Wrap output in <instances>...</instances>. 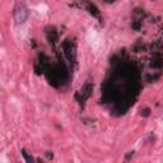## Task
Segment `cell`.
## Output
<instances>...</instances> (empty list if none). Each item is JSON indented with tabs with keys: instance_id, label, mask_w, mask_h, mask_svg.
<instances>
[{
	"instance_id": "obj_1",
	"label": "cell",
	"mask_w": 163,
	"mask_h": 163,
	"mask_svg": "<svg viewBox=\"0 0 163 163\" xmlns=\"http://www.w3.org/2000/svg\"><path fill=\"white\" fill-rule=\"evenodd\" d=\"M27 19H28V9H27V7L23 3L17 4V7L14 8V20H15V23H17V24H23Z\"/></svg>"
},
{
	"instance_id": "obj_2",
	"label": "cell",
	"mask_w": 163,
	"mask_h": 163,
	"mask_svg": "<svg viewBox=\"0 0 163 163\" xmlns=\"http://www.w3.org/2000/svg\"><path fill=\"white\" fill-rule=\"evenodd\" d=\"M22 156H23V157H24V159H26V161H27L28 163H32V162L34 161V159L32 158V156H29V154H28V153L26 152V150H24V149H23V150H22Z\"/></svg>"
},
{
	"instance_id": "obj_3",
	"label": "cell",
	"mask_w": 163,
	"mask_h": 163,
	"mask_svg": "<svg viewBox=\"0 0 163 163\" xmlns=\"http://www.w3.org/2000/svg\"><path fill=\"white\" fill-rule=\"evenodd\" d=\"M149 113H150V110H149V108H144V110H142V116H144V117H148Z\"/></svg>"
}]
</instances>
